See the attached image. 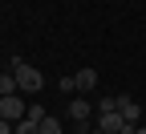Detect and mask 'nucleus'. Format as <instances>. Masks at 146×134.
Masks as SVG:
<instances>
[{
  "label": "nucleus",
  "mask_w": 146,
  "mask_h": 134,
  "mask_svg": "<svg viewBox=\"0 0 146 134\" xmlns=\"http://www.w3.org/2000/svg\"><path fill=\"white\" fill-rule=\"evenodd\" d=\"M12 73H16V85H21V93H41L45 89V73L36 69V65H29L25 57H12Z\"/></svg>",
  "instance_id": "obj_1"
},
{
  "label": "nucleus",
  "mask_w": 146,
  "mask_h": 134,
  "mask_svg": "<svg viewBox=\"0 0 146 134\" xmlns=\"http://www.w3.org/2000/svg\"><path fill=\"white\" fill-rule=\"evenodd\" d=\"M25 114H29V106H25L21 93H4V98H0V118L4 122H21Z\"/></svg>",
  "instance_id": "obj_2"
},
{
  "label": "nucleus",
  "mask_w": 146,
  "mask_h": 134,
  "mask_svg": "<svg viewBox=\"0 0 146 134\" xmlns=\"http://www.w3.org/2000/svg\"><path fill=\"white\" fill-rule=\"evenodd\" d=\"M118 110H122V118L130 122V126H138V122H142V106L130 98V93H118Z\"/></svg>",
  "instance_id": "obj_3"
},
{
  "label": "nucleus",
  "mask_w": 146,
  "mask_h": 134,
  "mask_svg": "<svg viewBox=\"0 0 146 134\" xmlns=\"http://www.w3.org/2000/svg\"><path fill=\"white\" fill-rule=\"evenodd\" d=\"M73 77H77V93H85V98H89V93L98 89V69H94V65H85V69H77V73H73Z\"/></svg>",
  "instance_id": "obj_4"
},
{
  "label": "nucleus",
  "mask_w": 146,
  "mask_h": 134,
  "mask_svg": "<svg viewBox=\"0 0 146 134\" xmlns=\"http://www.w3.org/2000/svg\"><path fill=\"white\" fill-rule=\"evenodd\" d=\"M69 122H89V98H69Z\"/></svg>",
  "instance_id": "obj_5"
},
{
  "label": "nucleus",
  "mask_w": 146,
  "mask_h": 134,
  "mask_svg": "<svg viewBox=\"0 0 146 134\" xmlns=\"http://www.w3.org/2000/svg\"><path fill=\"white\" fill-rule=\"evenodd\" d=\"M4 93H21V85H16V73L8 69V73H0V98Z\"/></svg>",
  "instance_id": "obj_6"
},
{
  "label": "nucleus",
  "mask_w": 146,
  "mask_h": 134,
  "mask_svg": "<svg viewBox=\"0 0 146 134\" xmlns=\"http://www.w3.org/2000/svg\"><path fill=\"white\" fill-rule=\"evenodd\" d=\"M36 134H61V122H57V118H45V122H41V130H36Z\"/></svg>",
  "instance_id": "obj_7"
},
{
  "label": "nucleus",
  "mask_w": 146,
  "mask_h": 134,
  "mask_svg": "<svg viewBox=\"0 0 146 134\" xmlns=\"http://www.w3.org/2000/svg\"><path fill=\"white\" fill-rule=\"evenodd\" d=\"M25 118H33V122H45L49 114H45V106H29V114H25Z\"/></svg>",
  "instance_id": "obj_8"
},
{
  "label": "nucleus",
  "mask_w": 146,
  "mask_h": 134,
  "mask_svg": "<svg viewBox=\"0 0 146 134\" xmlns=\"http://www.w3.org/2000/svg\"><path fill=\"white\" fill-rule=\"evenodd\" d=\"M57 85H61V93H77V77H61Z\"/></svg>",
  "instance_id": "obj_9"
},
{
  "label": "nucleus",
  "mask_w": 146,
  "mask_h": 134,
  "mask_svg": "<svg viewBox=\"0 0 146 134\" xmlns=\"http://www.w3.org/2000/svg\"><path fill=\"white\" fill-rule=\"evenodd\" d=\"M41 130V122H33V118H21V134H36Z\"/></svg>",
  "instance_id": "obj_10"
},
{
  "label": "nucleus",
  "mask_w": 146,
  "mask_h": 134,
  "mask_svg": "<svg viewBox=\"0 0 146 134\" xmlns=\"http://www.w3.org/2000/svg\"><path fill=\"white\" fill-rule=\"evenodd\" d=\"M106 110H118V98H102L98 102V114H106Z\"/></svg>",
  "instance_id": "obj_11"
},
{
  "label": "nucleus",
  "mask_w": 146,
  "mask_h": 134,
  "mask_svg": "<svg viewBox=\"0 0 146 134\" xmlns=\"http://www.w3.org/2000/svg\"><path fill=\"white\" fill-rule=\"evenodd\" d=\"M134 134H146V126H142V122H138V126H134Z\"/></svg>",
  "instance_id": "obj_12"
}]
</instances>
